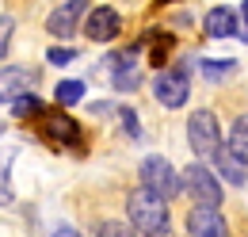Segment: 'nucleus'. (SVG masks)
<instances>
[{"label":"nucleus","instance_id":"obj_18","mask_svg":"<svg viewBox=\"0 0 248 237\" xmlns=\"http://www.w3.org/2000/svg\"><path fill=\"white\" fill-rule=\"evenodd\" d=\"M237 65L233 61H202V73L210 77V81H217V77H225V73H233Z\"/></svg>","mask_w":248,"mask_h":237},{"label":"nucleus","instance_id":"obj_1","mask_svg":"<svg viewBox=\"0 0 248 237\" xmlns=\"http://www.w3.org/2000/svg\"><path fill=\"white\" fill-rule=\"evenodd\" d=\"M126 214H130V226L134 230H141V234H149V237H160L168 230V203L149 195L145 187H138V191L126 195Z\"/></svg>","mask_w":248,"mask_h":237},{"label":"nucleus","instance_id":"obj_7","mask_svg":"<svg viewBox=\"0 0 248 237\" xmlns=\"http://www.w3.org/2000/svg\"><path fill=\"white\" fill-rule=\"evenodd\" d=\"M187 234L191 237H229V226H225L221 210L195 207L191 214H187Z\"/></svg>","mask_w":248,"mask_h":237},{"label":"nucleus","instance_id":"obj_2","mask_svg":"<svg viewBox=\"0 0 248 237\" xmlns=\"http://www.w3.org/2000/svg\"><path fill=\"white\" fill-rule=\"evenodd\" d=\"M141 187L149 191V195H156V199H176L180 195V187H184V180L176 176V169L164 161V157H145L141 161Z\"/></svg>","mask_w":248,"mask_h":237},{"label":"nucleus","instance_id":"obj_9","mask_svg":"<svg viewBox=\"0 0 248 237\" xmlns=\"http://www.w3.org/2000/svg\"><path fill=\"white\" fill-rule=\"evenodd\" d=\"M42 134H46L50 142H58V146H73V142H80V126L65 115V111H50V115H42Z\"/></svg>","mask_w":248,"mask_h":237},{"label":"nucleus","instance_id":"obj_21","mask_svg":"<svg viewBox=\"0 0 248 237\" xmlns=\"http://www.w3.org/2000/svg\"><path fill=\"white\" fill-rule=\"evenodd\" d=\"M73 58H77L73 46H54V50H50V61H54V65H65V61H73Z\"/></svg>","mask_w":248,"mask_h":237},{"label":"nucleus","instance_id":"obj_19","mask_svg":"<svg viewBox=\"0 0 248 237\" xmlns=\"http://www.w3.org/2000/svg\"><path fill=\"white\" fill-rule=\"evenodd\" d=\"M12 34H16V19L0 16V58L8 54V42H12Z\"/></svg>","mask_w":248,"mask_h":237},{"label":"nucleus","instance_id":"obj_10","mask_svg":"<svg viewBox=\"0 0 248 237\" xmlns=\"http://www.w3.org/2000/svg\"><path fill=\"white\" fill-rule=\"evenodd\" d=\"M19 96H31V73L19 65L0 69V103H16Z\"/></svg>","mask_w":248,"mask_h":237},{"label":"nucleus","instance_id":"obj_3","mask_svg":"<svg viewBox=\"0 0 248 237\" xmlns=\"http://www.w3.org/2000/svg\"><path fill=\"white\" fill-rule=\"evenodd\" d=\"M184 191L191 195V203H199V207L217 210V203H221V180H217L206 165L184 169Z\"/></svg>","mask_w":248,"mask_h":237},{"label":"nucleus","instance_id":"obj_11","mask_svg":"<svg viewBox=\"0 0 248 237\" xmlns=\"http://www.w3.org/2000/svg\"><path fill=\"white\" fill-rule=\"evenodd\" d=\"M214 165H217V172H221L225 184H233V187H241V184H245V161H241L229 146H221L214 153Z\"/></svg>","mask_w":248,"mask_h":237},{"label":"nucleus","instance_id":"obj_13","mask_svg":"<svg viewBox=\"0 0 248 237\" xmlns=\"http://www.w3.org/2000/svg\"><path fill=\"white\" fill-rule=\"evenodd\" d=\"M202 27H206L210 38H229V34H237V12L233 8H214Z\"/></svg>","mask_w":248,"mask_h":237},{"label":"nucleus","instance_id":"obj_5","mask_svg":"<svg viewBox=\"0 0 248 237\" xmlns=\"http://www.w3.org/2000/svg\"><path fill=\"white\" fill-rule=\"evenodd\" d=\"M153 96L164 107H184L187 103V77L184 69H160L153 81Z\"/></svg>","mask_w":248,"mask_h":237},{"label":"nucleus","instance_id":"obj_14","mask_svg":"<svg viewBox=\"0 0 248 237\" xmlns=\"http://www.w3.org/2000/svg\"><path fill=\"white\" fill-rule=\"evenodd\" d=\"M229 149L248 165V115H241L233 122V130H229Z\"/></svg>","mask_w":248,"mask_h":237},{"label":"nucleus","instance_id":"obj_4","mask_svg":"<svg viewBox=\"0 0 248 237\" xmlns=\"http://www.w3.org/2000/svg\"><path fill=\"white\" fill-rule=\"evenodd\" d=\"M187 138H191V149H195V153H202V157H214L217 149H221V130H217L214 111H191Z\"/></svg>","mask_w":248,"mask_h":237},{"label":"nucleus","instance_id":"obj_23","mask_svg":"<svg viewBox=\"0 0 248 237\" xmlns=\"http://www.w3.org/2000/svg\"><path fill=\"white\" fill-rule=\"evenodd\" d=\"M54 237H80V234H77L73 226H62V230H58V234H54Z\"/></svg>","mask_w":248,"mask_h":237},{"label":"nucleus","instance_id":"obj_16","mask_svg":"<svg viewBox=\"0 0 248 237\" xmlns=\"http://www.w3.org/2000/svg\"><path fill=\"white\" fill-rule=\"evenodd\" d=\"M80 96H84V81H62L58 85V103L62 107H73Z\"/></svg>","mask_w":248,"mask_h":237},{"label":"nucleus","instance_id":"obj_17","mask_svg":"<svg viewBox=\"0 0 248 237\" xmlns=\"http://www.w3.org/2000/svg\"><path fill=\"white\" fill-rule=\"evenodd\" d=\"M34 111H42V100H38V96H19V100L12 103V115H19V118L34 115Z\"/></svg>","mask_w":248,"mask_h":237},{"label":"nucleus","instance_id":"obj_12","mask_svg":"<svg viewBox=\"0 0 248 237\" xmlns=\"http://www.w3.org/2000/svg\"><path fill=\"white\" fill-rule=\"evenodd\" d=\"M115 88L119 92H134L138 88V54L126 50L115 58Z\"/></svg>","mask_w":248,"mask_h":237},{"label":"nucleus","instance_id":"obj_6","mask_svg":"<svg viewBox=\"0 0 248 237\" xmlns=\"http://www.w3.org/2000/svg\"><path fill=\"white\" fill-rule=\"evenodd\" d=\"M80 16H88V4H84V0H69V4L58 8V12H50L46 31H50L54 38H69L73 31L80 27Z\"/></svg>","mask_w":248,"mask_h":237},{"label":"nucleus","instance_id":"obj_25","mask_svg":"<svg viewBox=\"0 0 248 237\" xmlns=\"http://www.w3.org/2000/svg\"><path fill=\"white\" fill-rule=\"evenodd\" d=\"M0 134H4V122H0Z\"/></svg>","mask_w":248,"mask_h":237},{"label":"nucleus","instance_id":"obj_15","mask_svg":"<svg viewBox=\"0 0 248 237\" xmlns=\"http://www.w3.org/2000/svg\"><path fill=\"white\" fill-rule=\"evenodd\" d=\"M12 161H16V149H4V153H0V207L12 203V184H8V169H12Z\"/></svg>","mask_w":248,"mask_h":237},{"label":"nucleus","instance_id":"obj_20","mask_svg":"<svg viewBox=\"0 0 248 237\" xmlns=\"http://www.w3.org/2000/svg\"><path fill=\"white\" fill-rule=\"evenodd\" d=\"M95 237H134V234H130V226H123V222H103Z\"/></svg>","mask_w":248,"mask_h":237},{"label":"nucleus","instance_id":"obj_8","mask_svg":"<svg viewBox=\"0 0 248 237\" xmlns=\"http://www.w3.org/2000/svg\"><path fill=\"white\" fill-rule=\"evenodd\" d=\"M119 27H123V19H119L115 8H92L88 19H84V34H88L92 42H107V38H115Z\"/></svg>","mask_w":248,"mask_h":237},{"label":"nucleus","instance_id":"obj_22","mask_svg":"<svg viewBox=\"0 0 248 237\" xmlns=\"http://www.w3.org/2000/svg\"><path fill=\"white\" fill-rule=\"evenodd\" d=\"M123 122H126V130H130V134H138V118L130 115V111H123Z\"/></svg>","mask_w":248,"mask_h":237},{"label":"nucleus","instance_id":"obj_24","mask_svg":"<svg viewBox=\"0 0 248 237\" xmlns=\"http://www.w3.org/2000/svg\"><path fill=\"white\" fill-rule=\"evenodd\" d=\"M241 16H245V31H241V38L248 42V0H245V8H241Z\"/></svg>","mask_w":248,"mask_h":237}]
</instances>
